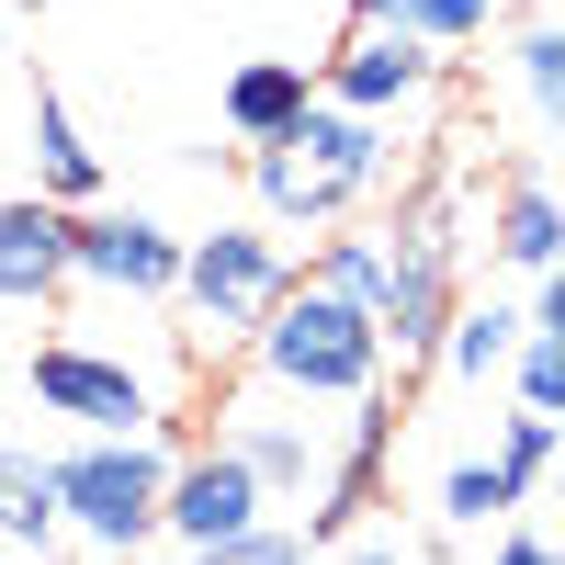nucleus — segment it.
<instances>
[{
  "instance_id": "1",
  "label": "nucleus",
  "mask_w": 565,
  "mask_h": 565,
  "mask_svg": "<svg viewBox=\"0 0 565 565\" xmlns=\"http://www.w3.org/2000/svg\"><path fill=\"white\" fill-rule=\"evenodd\" d=\"M249 351H260V385H282V396H373L385 385V340H373V306H351V295H328L317 271H295L282 295L260 306V328H249Z\"/></svg>"
},
{
  "instance_id": "2",
  "label": "nucleus",
  "mask_w": 565,
  "mask_h": 565,
  "mask_svg": "<svg viewBox=\"0 0 565 565\" xmlns=\"http://www.w3.org/2000/svg\"><path fill=\"white\" fill-rule=\"evenodd\" d=\"M57 476V532H79L90 554H136L159 532V487H170V452L148 430H79V452L45 463Z\"/></svg>"
},
{
  "instance_id": "3",
  "label": "nucleus",
  "mask_w": 565,
  "mask_h": 565,
  "mask_svg": "<svg viewBox=\"0 0 565 565\" xmlns=\"http://www.w3.org/2000/svg\"><path fill=\"white\" fill-rule=\"evenodd\" d=\"M441 317H452V181H441V193H418V204L385 226V295H373V340H385L396 385H407V373H430Z\"/></svg>"
},
{
  "instance_id": "4",
  "label": "nucleus",
  "mask_w": 565,
  "mask_h": 565,
  "mask_svg": "<svg viewBox=\"0 0 565 565\" xmlns=\"http://www.w3.org/2000/svg\"><path fill=\"white\" fill-rule=\"evenodd\" d=\"M295 282V260H282V238L271 226H215V238H181V282L170 295L193 306V328L226 351V340H249L260 328V306Z\"/></svg>"
},
{
  "instance_id": "5",
  "label": "nucleus",
  "mask_w": 565,
  "mask_h": 565,
  "mask_svg": "<svg viewBox=\"0 0 565 565\" xmlns=\"http://www.w3.org/2000/svg\"><path fill=\"white\" fill-rule=\"evenodd\" d=\"M68 282H103V295L159 306L181 282V238L136 204H68Z\"/></svg>"
},
{
  "instance_id": "6",
  "label": "nucleus",
  "mask_w": 565,
  "mask_h": 565,
  "mask_svg": "<svg viewBox=\"0 0 565 565\" xmlns=\"http://www.w3.org/2000/svg\"><path fill=\"white\" fill-rule=\"evenodd\" d=\"M226 452L260 476V498H317L328 487V430L306 418V396H282V385H249L238 407H226Z\"/></svg>"
},
{
  "instance_id": "7",
  "label": "nucleus",
  "mask_w": 565,
  "mask_h": 565,
  "mask_svg": "<svg viewBox=\"0 0 565 565\" xmlns=\"http://www.w3.org/2000/svg\"><path fill=\"white\" fill-rule=\"evenodd\" d=\"M317 90H328V103H351V114H373V125H385V114H418V103L441 90V45H418L407 23H351Z\"/></svg>"
},
{
  "instance_id": "8",
  "label": "nucleus",
  "mask_w": 565,
  "mask_h": 565,
  "mask_svg": "<svg viewBox=\"0 0 565 565\" xmlns=\"http://www.w3.org/2000/svg\"><path fill=\"white\" fill-rule=\"evenodd\" d=\"M23 385H34V407H57V418H79V430H148V373H125L114 351H79V340H45V351L23 362Z\"/></svg>"
},
{
  "instance_id": "9",
  "label": "nucleus",
  "mask_w": 565,
  "mask_h": 565,
  "mask_svg": "<svg viewBox=\"0 0 565 565\" xmlns=\"http://www.w3.org/2000/svg\"><path fill=\"white\" fill-rule=\"evenodd\" d=\"M260 509H271V498H260V476H249V463L226 452V441H204V452H181V463H170V487H159V532L193 554V543L249 532Z\"/></svg>"
},
{
  "instance_id": "10",
  "label": "nucleus",
  "mask_w": 565,
  "mask_h": 565,
  "mask_svg": "<svg viewBox=\"0 0 565 565\" xmlns=\"http://www.w3.org/2000/svg\"><path fill=\"white\" fill-rule=\"evenodd\" d=\"M282 148H295V159H306V170H317L340 204H362V193H385V181H396L385 125H373V114H351V103H328V90H317L295 125H282Z\"/></svg>"
},
{
  "instance_id": "11",
  "label": "nucleus",
  "mask_w": 565,
  "mask_h": 565,
  "mask_svg": "<svg viewBox=\"0 0 565 565\" xmlns=\"http://www.w3.org/2000/svg\"><path fill=\"white\" fill-rule=\"evenodd\" d=\"M68 295V204L12 193L0 204V306H57Z\"/></svg>"
},
{
  "instance_id": "12",
  "label": "nucleus",
  "mask_w": 565,
  "mask_h": 565,
  "mask_svg": "<svg viewBox=\"0 0 565 565\" xmlns=\"http://www.w3.org/2000/svg\"><path fill=\"white\" fill-rule=\"evenodd\" d=\"M23 136H34V193L45 204H103V148L79 136V114L45 79H34V103H23Z\"/></svg>"
},
{
  "instance_id": "13",
  "label": "nucleus",
  "mask_w": 565,
  "mask_h": 565,
  "mask_svg": "<svg viewBox=\"0 0 565 565\" xmlns=\"http://www.w3.org/2000/svg\"><path fill=\"white\" fill-rule=\"evenodd\" d=\"M317 103V79H306V57H249L238 79H226V136L238 148H271L282 125H295Z\"/></svg>"
},
{
  "instance_id": "14",
  "label": "nucleus",
  "mask_w": 565,
  "mask_h": 565,
  "mask_svg": "<svg viewBox=\"0 0 565 565\" xmlns=\"http://www.w3.org/2000/svg\"><path fill=\"white\" fill-rule=\"evenodd\" d=\"M509 271H532V282H554V249H565V226H554V181L543 170H521L498 193V238H487Z\"/></svg>"
},
{
  "instance_id": "15",
  "label": "nucleus",
  "mask_w": 565,
  "mask_h": 565,
  "mask_svg": "<svg viewBox=\"0 0 565 565\" xmlns=\"http://www.w3.org/2000/svg\"><path fill=\"white\" fill-rule=\"evenodd\" d=\"M509 351H521V306H452L430 362L452 373V385H487V373H509Z\"/></svg>"
},
{
  "instance_id": "16",
  "label": "nucleus",
  "mask_w": 565,
  "mask_h": 565,
  "mask_svg": "<svg viewBox=\"0 0 565 565\" xmlns=\"http://www.w3.org/2000/svg\"><path fill=\"white\" fill-rule=\"evenodd\" d=\"M0 543L12 554H57V476L34 452H0Z\"/></svg>"
},
{
  "instance_id": "17",
  "label": "nucleus",
  "mask_w": 565,
  "mask_h": 565,
  "mask_svg": "<svg viewBox=\"0 0 565 565\" xmlns=\"http://www.w3.org/2000/svg\"><path fill=\"white\" fill-rule=\"evenodd\" d=\"M521 498H532V487L509 476L498 452H476V463H452V476H441V521H452V532H487V521H509Z\"/></svg>"
},
{
  "instance_id": "18",
  "label": "nucleus",
  "mask_w": 565,
  "mask_h": 565,
  "mask_svg": "<svg viewBox=\"0 0 565 565\" xmlns=\"http://www.w3.org/2000/svg\"><path fill=\"white\" fill-rule=\"evenodd\" d=\"M317 282H328V295H351V306H373V295H385V226H328V249H317Z\"/></svg>"
},
{
  "instance_id": "19",
  "label": "nucleus",
  "mask_w": 565,
  "mask_h": 565,
  "mask_svg": "<svg viewBox=\"0 0 565 565\" xmlns=\"http://www.w3.org/2000/svg\"><path fill=\"white\" fill-rule=\"evenodd\" d=\"M498 463H509L521 487H543V476H554V407H521V418H509V430H498Z\"/></svg>"
},
{
  "instance_id": "20",
  "label": "nucleus",
  "mask_w": 565,
  "mask_h": 565,
  "mask_svg": "<svg viewBox=\"0 0 565 565\" xmlns=\"http://www.w3.org/2000/svg\"><path fill=\"white\" fill-rule=\"evenodd\" d=\"M193 565H306V543L271 532V521H249V532H226V543H193Z\"/></svg>"
},
{
  "instance_id": "21",
  "label": "nucleus",
  "mask_w": 565,
  "mask_h": 565,
  "mask_svg": "<svg viewBox=\"0 0 565 565\" xmlns=\"http://www.w3.org/2000/svg\"><path fill=\"white\" fill-rule=\"evenodd\" d=\"M509 57H521V90H532V114H554V90H565V34H554V23H532L521 45H509Z\"/></svg>"
},
{
  "instance_id": "22",
  "label": "nucleus",
  "mask_w": 565,
  "mask_h": 565,
  "mask_svg": "<svg viewBox=\"0 0 565 565\" xmlns=\"http://www.w3.org/2000/svg\"><path fill=\"white\" fill-rule=\"evenodd\" d=\"M487 12H498V0H418V23H407V34H418V45H476Z\"/></svg>"
},
{
  "instance_id": "23",
  "label": "nucleus",
  "mask_w": 565,
  "mask_h": 565,
  "mask_svg": "<svg viewBox=\"0 0 565 565\" xmlns=\"http://www.w3.org/2000/svg\"><path fill=\"white\" fill-rule=\"evenodd\" d=\"M487 565H554V543H543V532H498V554H487Z\"/></svg>"
},
{
  "instance_id": "24",
  "label": "nucleus",
  "mask_w": 565,
  "mask_h": 565,
  "mask_svg": "<svg viewBox=\"0 0 565 565\" xmlns=\"http://www.w3.org/2000/svg\"><path fill=\"white\" fill-rule=\"evenodd\" d=\"M351 23H418V0H351Z\"/></svg>"
},
{
  "instance_id": "25",
  "label": "nucleus",
  "mask_w": 565,
  "mask_h": 565,
  "mask_svg": "<svg viewBox=\"0 0 565 565\" xmlns=\"http://www.w3.org/2000/svg\"><path fill=\"white\" fill-rule=\"evenodd\" d=\"M351 565H407V554L396 543H351Z\"/></svg>"
},
{
  "instance_id": "26",
  "label": "nucleus",
  "mask_w": 565,
  "mask_h": 565,
  "mask_svg": "<svg viewBox=\"0 0 565 565\" xmlns=\"http://www.w3.org/2000/svg\"><path fill=\"white\" fill-rule=\"evenodd\" d=\"M0 565H23V554H12V543H0Z\"/></svg>"
}]
</instances>
